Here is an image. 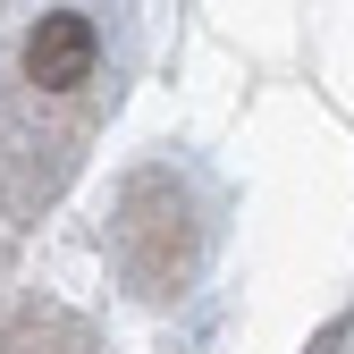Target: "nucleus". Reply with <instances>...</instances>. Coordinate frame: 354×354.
Instances as JSON below:
<instances>
[{
  "label": "nucleus",
  "mask_w": 354,
  "mask_h": 354,
  "mask_svg": "<svg viewBox=\"0 0 354 354\" xmlns=\"http://www.w3.org/2000/svg\"><path fill=\"white\" fill-rule=\"evenodd\" d=\"M17 68H26L34 93H84V84L102 76V26L84 17V9H42L26 26Z\"/></svg>",
  "instance_id": "nucleus-2"
},
{
  "label": "nucleus",
  "mask_w": 354,
  "mask_h": 354,
  "mask_svg": "<svg viewBox=\"0 0 354 354\" xmlns=\"http://www.w3.org/2000/svg\"><path fill=\"white\" fill-rule=\"evenodd\" d=\"M110 245H118V270H127L136 295H177L194 279V203H186V186H177L169 169H144L136 186L118 194Z\"/></svg>",
  "instance_id": "nucleus-1"
},
{
  "label": "nucleus",
  "mask_w": 354,
  "mask_h": 354,
  "mask_svg": "<svg viewBox=\"0 0 354 354\" xmlns=\"http://www.w3.org/2000/svg\"><path fill=\"white\" fill-rule=\"evenodd\" d=\"M346 329H354V321H329V329H321V346H313V354H337V346H346Z\"/></svg>",
  "instance_id": "nucleus-3"
}]
</instances>
